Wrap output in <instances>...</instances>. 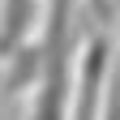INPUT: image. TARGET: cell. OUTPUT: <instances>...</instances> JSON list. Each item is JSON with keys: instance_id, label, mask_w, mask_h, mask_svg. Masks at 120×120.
<instances>
[{"instance_id": "7a4b0ae2", "label": "cell", "mask_w": 120, "mask_h": 120, "mask_svg": "<svg viewBox=\"0 0 120 120\" xmlns=\"http://www.w3.org/2000/svg\"><path fill=\"white\" fill-rule=\"evenodd\" d=\"M43 17V0H0V64L34 39Z\"/></svg>"}, {"instance_id": "6da1fadb", "label": "cell", "mask_w": 120, "mask_h": 120, "mask_svg": "<svg viewBox=\"0 0 120 120\" xmlns=\"http://www.w3.org/2000/svg\"><path fill=\"white\" fill-rule=\"evenodd\" d=\"M116 69L112 60V43L107 34H86L77 47V64H73V112L69 120H99V103H103V86H107Z\"/></svg>"}, {"instance_id": "3957f363", "label": "cell", "mask_w": 120, "mask_h": 120, "mask_svg": "<svg viewBox=\"0 0 120 120\" xmlns=\"http://www.w3.org/2000/svg\"><path fill=\"white\" fill-rule=\"evenodd\" d=\"M99 120H120V69H112L107 86H103V103H99Z\"/></svg>"}, {"instance_id": "277c9868", "label": "cell", "mask_w": 120, "mask_h": 120, "mask_svg": "<svg viewBox=\"0 0 120 120\" xmlns=\"http://www.w3.org/2000/svg\"><path fill=\"white\" fill-rule=\"evenodd\" d=\"M86 13H90V22H99V26H107L116 17V0H82Z\"/></svg>"}]
</instances>
